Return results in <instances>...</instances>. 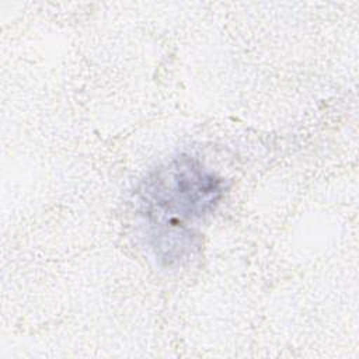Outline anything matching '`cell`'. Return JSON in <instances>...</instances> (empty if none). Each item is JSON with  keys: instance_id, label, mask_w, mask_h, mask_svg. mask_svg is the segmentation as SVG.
Listing matches in <instances>:
<instances>
[{"instance_id": "obj_1", "label": "cell", "mask_w": 359, "mask_h": 359, "mask_svg": "<svg viewBox=\"0 0 359 359\" xmlns=\"http://www.w3.org/2000/svg\"><path fill=\"white\" fill-rule=\"evenodd\" d=\"M223 194V178L192 156H178L151 170L136 189V202L154 255L165 265L192 257L199 244L188 223L212 212Z\"/></svg>"}]
</instances>
